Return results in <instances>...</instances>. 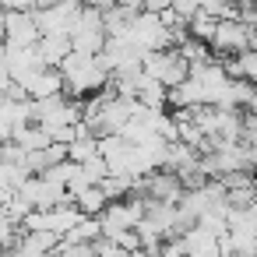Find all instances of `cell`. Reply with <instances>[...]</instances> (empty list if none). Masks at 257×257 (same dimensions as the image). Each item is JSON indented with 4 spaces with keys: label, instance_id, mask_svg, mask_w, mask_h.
Instances as JSON below:
<instances>
[{
    "label": "cell",
    "instance_id": "obj_1",
    "mask_svg": "<svg viewBox=\"0 0 257 257\" xmlns=\"http://www.w3.org/2000/svg\"><path fill=\"white\" fill-rule=\"evenodd\" d=\"M57 71L64 74V92L74 95V99H85V95H92V92L109 85V71L102 67L99 57H88V53H74L71 50L57 64Z\"/></svg>",
    "mask_w": 257,
    "mask_h": 257
},
{
    "label": "cell",
    "instance_id": "obj_2",
    "mask_svg": "<svg viewBox=\"0 0 257 257\" xmlns=\"http://www.w3.org/2000/svg\"><path fill=\"white\" fill-rule=\"evenodd\" d=\"M141 71L148 78H155L162 88H173V85H180V81L190 78V64L176 53V46H169V50H145Z\"/></svg>",
    "mask_w": 257,
    "mask_h": 257
},
{
    "label": "cell",
    "instance_id": "obj_3",
    "mask_svg": "<svg viewBox=\"0 0 257 257\" xmlns=\"http://www.w3.org/2000/svg\"><path fill=\"white\" fill-rule=\"evenodd\" d=\"M145 218V197H120V201H109L102 211H99V229L102 236H116L120 229H134L138 222Z\"/></svg>",
    "mask_w": 257,
    "mask_h": 257
},
{
    "label": "cell",
    "instance_id": "obj_4",
    "mask_svg": "<svg viewBox=\"0 0 257 257\" xmlns=\"http://www.w3.org/2000/svg\"><path fill=\"white\" fill-rule=\"evenodd\" d=\"M250 29L239 22V18H232V22H218L215 25V36H211V53L215 57H232V53H243L246 46H250Z\"/></svg>",
    "mask_w": 257,
    "mask_h": 257
},
{
    "label": "cell",
    "instance_id": "obj_5",
    "mask_svg": "<svg viewBox=\"0 0 257 257\" xmlns=\"http://www.w3.org/2000/svg\"><path fill=\"white\" fill-rule=\"evenodd\" d=\"M39 25L29 11H4V46H36Z\"/></svg>",
    "mask_w": 257,
    "mask_h": 257
},
{
    "label": "cell",
    "instance_id": "obj_6",
    "mask_svg": "<svg viewBox=\"0 0 257 257\" xmlns=\"http://www.w3.org/2000/svg\"><path fill=\"white\" fill-rule=\"evenodd\" d=\"M29 99H46V95H64V74L57 67H39L36 74H29L22 81Z\"/></svg>",
    "mask_w": 257,
    "mask_h": 257
},
{
    "label": "cell",
    "instance_id": "obj_7",
    "mask_svg": "<svg viewBox=\"0 0 257 257\" xmlns=\"http://www.w3.org/2000/svg\"><path fill=\"white\" fill-rule=\"evenodd\" d=\"M57 243H60L57 232H46V229L29 232V229H22V236H18V243H15V253H18V257H50V253L57 250Z\"/></svg>",
    "mask_w": 257,
    "mask_h": 257
},
{
    "label": "cell",
    "instance_id": "obj_8",
    "mask_svg": "<svg viewBox=\"0 0 257 257\" xmlns=\"http://www.w3.org/2000/svg\"><path fill=\"white\" fill-rule=\"evenodd\" d=\"M67 53H71L67 32H46V36H39V43H36V57H39L43 67H57Z\"/></svg>",
    "mask_w": 257,
    "mask_h": 257
},
{
    "label": "cell",
    "instance_id": "obj_9",
    "mask_svg": "<svg viewBox=\"0 0 257 257\" xmlns=\"http://www.w3.org/2000/svg\"><path fill=\"white\" fill-rule=\"evenodd\" d=\"M180 243H183V257H222L218 253V236L204 232L201 225H190L180 236Z\"/></svg>",
    "mask_w": 257,
    "mask_h": 257
},
{
    "label": "cell",
    "instance_id": "obj_10",
    "mask_svg": "<svg viewBox=\"0 0 257 257\" xmlns=\"http://www.w3.org/2000/svg\"><path fill=\"white\" fill-rule=\"evenodd\" d=\"M99 236H102V229H99V215H81L78 225L67 229L60 239H64V243H92V239H99Z\"/></svg>",
    "mask_w": 257,
    "mask_h": 257
},
{
    "label": "cell",
    "instance_id": "obj_11",
    "mask_svg": "<svg viewBox=\"0 0 257 257\" xmlns=\"http://www.w3.org/2000/svg\"><path fill=\"white\" fill-rule=\"evenodd\" d=\"M71 204H74V208H78L81 215H99V211H102V208H106L109 201H106V194H102V190H99V187L92 183V187H85V190H78Z\"/></svg>",
    "mask_w": 257,
    "mask_h": 257
},
{
    "label": "cell",
    "instance_id": "obj_12",
    "mask_svg": "<svg viewBox=\"0 0 257 257\" xmlns=\"http://www.w3.org/2000/svg\"><path fill=\"white\" fill-rule=\"evenodd\" d=\"M176 53H180L187 64H208V60H211V46L201 43V39H194V36H183V39L176 43Z\"/></svg>",
    "mask_w": 257,
    "mask_h": 257
},
{
    "label": "cell",
    "instance_id": "obj_13",
    "mask_svg": "<svg viewBox=\"0 0 257 257\" xmlns=\"http://www.w3.org/2000/svg\"><path fill=\"white\" fill-rule=\"evenodd\" d=\"M131 180H134V176H127V173H109V176H102L95 187L106 194V201H120V197L131 194Z\"/></svg>",
    "mask_w": 257,
    "mask_h": 257
},
{
    "label": "cell",
    "instance_id": "obj_14",
    "mask_svg": "<svg viewBox=\"0 0 257 257\" xmlns=\"http://www.w3.org/2000/svg\"><path fill=\"white\" fill-rule=\"evenodd\" d=\"M215 18H208L204 11H194L190 18H187V36H194V39H201V43H211V36H215Z\"/></svg>",
    "mask_w": 257,
    "mask_h": 257
},
{
    "label": "cell",
    "instance_id": "obj_15",
    "mask_svg": "<svg viewBox=\"0 0 257 257\" xmlns=\"http://www.w3.org/2000/svg\"><path fill=\"white\" fill-rule=\"evenodd\" d=\"M92 155H99V138L81 134V138L67 141V159H71V162H85V159H92Z\"/></svg>",
    "mask_w": 257,
    "mask_h": 257
},
{
    "label": "cell",
    "instance_id": "obj_16",
    "mask_svg": "<svg viewBox=\"0 0 257 257\" xmlns=\"http://www.w3.org/2000/svg\"><path fill=\"white\" fill-rule=\"evenodd\" d=\"M81 173H85V180H88V183H99L102 176H109V166H106V159H102V155H92V159H85V162H81Z\"/></svg>",
    "mask_w": 257,
    "mask_h": 257
},
{
    "label": "cell",
    "instance_id": "obj_17",
    "mask_svg": "<svg viewBox=\"0 0 257 257\" xmlns=\"http://www.w3.org/2000/svg\"><path fill=\"white\" fill-rule=\"evenodd\" d=\"M113 243H116L120 250H127V253H138V250H141V236H138L134 229H120V232L113 236Z\"/></svg>",
    "mask_w": 257,
    "mask_h": 257
},
{
    "label": "cell",
    "instance_id": "obj_18",
    "mask_svg": "<svg viewBox=\"0 0 257 257\" xmlns=\"http://www.w3.org/2000/svg\"><path fill=\"white\" fill-rule=\"evenodd\" d=\"M43 152H46V162H50V166H57V162L67 159V145H60V141H50Z\"/></svg>",
    "mask_w": 257,
    "mask_h": 257
},
{
    "label": "cell",
    "instance_id": "obj_19",
    "mask_svg": "<svg viewBox=\"0 0 257 257\" xmlns=\"http://www.w3.org/2000/svg\"><path fill=\"white\" fill-rule=\"evenodd\" d=\"M169 8H173L180 18H190V15L201 8V0H169Z\"/></svg>",
    "mask_w": 257,
    "mask_h": 257
},
{
    "label": "cell",
    "instance_id": "obj_20",
    "mask_svg": "<svg viewBox=\"0 0 257 257\" xmlns=\"http://www.w3.org/2000/svg\"><path fill=\"white\" fill-rule=\"evenodd\" d=\"M0 11H32V0H0Z\"/></svg>",
    "mask_w": 257,
    "mask_h": 257
},
{
    "label": "cell",
    "instance_id": "obj_21",
    "mask_svg": "<svg viewBox=\"0 0 257 257\" xmlns=\"http://www.w3.org/2000/svg\"><path fill=\"white\" fill-rule=\"evenodd\" d=\"M169 8V0H141V11H162Z\"/></svg>",
    "mask_w": 257,
    "mask_h": 257
},
{
    "label": "cell",
    "instance_id": "obj_22",
    "mask_svg": "<svg viewBox=\"0 0 257 257\" xmlns=\"http://www.w3.org/2000/svg\"><path fill=\"white\" fill-rule=\"evenodd\" d=\"M243 109H246V113H253V116H257V85H253V88H250V95H246V106H243Z\"/></svg>",
    "mask_w": 257,
    "mask_h": 257
},
{
    "label": "cell",
    "instance_id": "obj_23",
    "mask_svg": "<svg viewBox=\"0 0 257 257\" xmlns=\"http://www.w3.org/2000/svg\"><path fill=\"white\" fill-rule=\"evenodd\" d=\"M53 4H60V0H32V11H46V8H53Z\"/></svg>",
    "mask_w": 257,
    "mask_h": 257
},
{
    "label": "cell",
    "instance_id": "obj_24",
    "mask_svg": "<svg viewBox=\"0 0 257 257\" xmlns=\"http://www.w3.org/2000/svg\"><path fill=\"white\" fill-rule=\"evenodd\" d=\"M246 50H253V53H257V32L250 36V46H246Z\"/></svg>",
    "mask_w": 257,
    "mask_h": 257
},
{
    "label": "cell",
    "instance_id": "obj_25",
    "mask_svg": "<svg viewBox=\"0 0 257 257\" xmlns=\"http://www.w3.org/2000/svg\"><path fill=\"white\" fill-rule=\"evenodd\" d=\"M116 257H138V253H127V250H120V253H116Z\"/></svg>",
    "mask_w": 257,
    "mask_h": 257
},
{
    "label": "cell",
    "instance_id": "obj_26",
    "mask_svg": "<svg viewBox=\"0 0 257 257\" xmlns=\"http://www.w3.org/2000/svg\"><path fill=\"white\" fill-rule=\"evenodd\" d=\"M88 257H95V253H88Z\"/></svg>",
    "mask_w": 257,
    "mask_h": 257
}]
</instances>
